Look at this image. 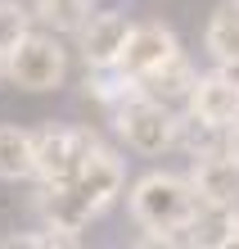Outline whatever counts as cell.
I'll return each instance as SVG.
<instances>
[{
    "instance_id": "obj_1",
    "label": "cell",
    "mask_w": 239,
    "mask_h": 249,
    "mask_svg": "<svg viewBox=\"0 0 239 249\" xmlns=\"http://www.w3.org/2000/svg\"><path fill=\"white\" fill-rule=\"evenodd\" d=\"M199 190H194L190 177H176V172H144V177L131 186L127 195V209L131 217L149 231H172V227H185L194 213H199Z\"/></svg>"
},
{
    "instance_id": "obj_2",
    "label": "cell",
    "mask_w": 239,
    "mask_h": 249,
    "mask_svg": "<svg viewBox=\"0 0 239 249\" xmlns=\"http://www.w3.org/2000/svg\"><path fill=\"white\" fill-rule=\"evenodd\" d=\"M176 113L162 100L136 95L131 105H117V136L127 141V150L136 154H162L176 145Z\"/></svg>"
},
{
    "instance_id": "obj_3",
    "label": "cell",
    "mask_w": 239,
    "mask_h": 249,
    "mask_svg": "<svg viewBox=\"0 0 239 249\" xmlns=\"http://www.w3.org/2000/svg\"><path fill=\"white\" fill-rule=\"evenodd\" d=\"M64 77H68V50L46 32H32L9 54V82L18 91H54L64 86Z\"/></svg>"
},
{
    "instance_id": "obj_4",
    "label": "cell",
    "mask_w": 239,
    "mask_h": 249,
    "mask_svg": "<svg viewBox=\"0 0 239 249\" xmlns=\"http://www.w3.org/2000/svg\"><path fill=\"white\" fill-rule=\"evenodd\" d=\"M91 145H95V136L81 127H41L36 131V177H41V186L72 181Z\"/></svg>"
},
{
    "instance_id": "obj_5",
    "label": "cell",
    "mask_w": 239,
    "mask_h": 249,
    "mask_svg": "<svg viewBox=\"0 0 239 249\" xmlns=\"http://www.w3.org/2000/svg\"><path fill=\"white\" fill-rule=\"evenodd\" d=\"M176 50H181V46H176V32H172L167 23H154V18H149V23H136V27H131L127 50H122V59H117V68H122L127 77L140 82L144 72H154L158 64H167Z\"/></svg>"
},
{
    "instance_id": "obj_6",
    "label": "cell",
    "mask_w": 239,
    "mask_h": 249,
    "mask_svg": "<svg viewBox=\"0 0 239 249\" xmlns=\"http://www.w3.org/2000/svg\"><path fill=\"white\" fill-rule=\"evenodd\" d=\"M122 181H127L122 159H117L113 150H104L99 141L91 145V150H86L81 168H77V177H72V186H77L81 195L95 204V213H104V209H109V204H113L117 195H122Z\"/></svg>"
},
{
    "instance_id": "obj_7",
    "label": "cell",
    "mask_w": 239,
    "mask_h": 249,
    "mask_svg": "<svg viewBox=\"0 0 239 249\" xmlns=\"http://www.w3.org/2000/svg\"><path fill=\"white\" fill-rule=\"evenodd\" d=\"M131 27H136V23H127V14H117V9L91 14V23L77 32L81 36V59H86V68H117Z\"/></svg>"
},
{
    "instance_id": "obj_8",
    "label": "cell",
    "mask_w": 239,
    "mask_h": 249,
    "mask_svg": "<svg viewBox=\"0 0 239 249\" xmlns=\"http://www.w3.org/2000/svg\"><path fill=\"white\" fill-rule=\"evenodd\" d=\"M190 113H199V118L212 123V127H235L239 123V82L226 68L199 77V86H194V95H190Z\"/></svg>"
},
{
    "instance_id": "obj_9",
    "label": "cell",
    "mask_w": 239,
    "mask_h": 249,
    "mask_svg": "<svg viewBox=\"0 0 239 249\" xmlns=\"http://www.w3.org/2000/svg\"><path fill=\"white\" fill-rule=\"evenodd\" d=\"M190 181H194V190H199L203 204H230V209L239 204V163H235L226 150L194 159Z\"/></svg>"
},
{
    "instance_id": "obj_10",
    "label": "cell",
    "mask_w": 239,
    "mask_h": 249,
    "mask_svg": "<svg viewBox=\"0 0 239 249\" xmlns=\"http://www.w3.org/2000/svg\"><path fill=\"white\" fill-rule=\"evenodd\" d=\"M36 209H41V217H46V227H64V231H81V227L95 217V204L86 199L72 181H50V186H41Z\"/></svg>"
},
{
    "instance_id": "obj_11",
    "label": "cell",
    "mask_w": 239,
    "mask_h": 249,
    "mask_svg": "<svg viewBox=\"0 0 239 249\" xmlns=\"http://www.w3.org/2000/svg\"><path fill=\"white\" fill-rule=\"evenodd\" d=\"M194 86H199V72H194V64L176 50L167 64H158L154 72L140 77V95L162 100V105H176V100H190L194 95Z\"/></svg>"
},
{
    "instance_id": "obj_12",
    "label": "cell",
    "mask_w": 239,
    "mask_h": 249,
    "mask_svg": "<svg viewBox=\"0 0 239 249\" xmlns=\"http://www.w3.org/2000/svg\"><path fill=\"white\" fill-rule=\"evenodd\" d=\"M36 177V131L0 127V181H27Z\"/></svg>"
},
{
    "instance_id": "obj_13",
    "label": "cell",
    "mask_w": 239,
    "mask_h": 249,
    "mask_svg": "<svg viewBox=\"0 0 239 249\" xmlns=\"http://www.w3.org/2000/svg\"><path fill=\"white\" fill-rule=\"evenodd\" d=\"M203 46H207V54L217 59V68L239 64V5H221V9H212L207 32H203Z\"/></svg>"
},
{
    "instance_id": "obj_14",
    "label": "cell",
    "mask_w": 239,
    "mask_h": 249,
    "mask_svg": "<svg viewBox=\"0 0 239 249\" xmlns=\"http://www.w3.org/2000/svg\"><path fill=\"white\" fill-rule=\"evenodd\" d=\"M190 231H194V245L203 249L235 245V209L230 204H199V213L190 217Z\"/></svg>"
},
{
    "instance_id": "obj_15",
    "label": "cell",
    "mask_w": 239,
    "mask_h": 249,
    "mask_svg": "<svg viewBox=\"0 0 239 249\" xmlns=\"http://www.w3.org/2000/svg\"><path fill=\"white\" fill-rule=\"evenodd\" d=\"M32 14L50 32H81L91 23V0H32Z\"/></svg>"
},
{
    "instance_id": "obj_16",
    "label": "cell",
    "mask_w": 239,
    "mask_h": 249,
    "mask_svg": "<svg viewBox=\"0 0 239 249\" xmlns=\"http://www.w3.org/2000/svg\"><path fill=\"white\" fill-rule=\"evenodd\" d=\"M32 18L36 14H27L18 0H0V54H14L32 36Z\"/></svg>"
},
{
    "instance_id": "obj_17",
    "label": "cell",
    "mask_w": 239,
    "mask_h": 249,
    "mask_svg": "<svg viewBox=\"0 0 239 249\" xmlns=\"http://www.w3.org/2000/svg\"><path fill=\"white\" fill-rule=\"evenodd\" d=\"M226 154L239 163V123H235V127H226Z\"/></svg>"
},
{
    "instance_id": "obj_18",
    "label": "cell",
    "mask_w": 239,
    "mask_h": 249,
    "mask_svg": "<svg viewBox=\"0 0 239 249\" xmlns=\"http://www.w3.org/2000/svg\"><path fill=\"white\" fill-rule=\"evenodd\" d=\"M9 82V54H0V86Z\"/></svg>"
},
{
    "instance_id": "obj_19",
    "label": "cell",
    "mask_w": 239,
    "mask_h": 249,
    "mask_svg": "<svg viewBox=\"0 0 239 249\" xmlns=\"http://www.w3.org/2000/svg\"><path fill=\"white\" fill-rule=\"evenodd\" d=\"M235 245H239V204H235Z\"/></svg>"
},
{
    "instance_id": "obj_20",
    "label": "cell",
    "mask_w": 239,
    "mask_h": 249,
    "mask_svg": "<svg viewBox=\"0 0 239 249\" xmlns=\"http://www.w3.org/2000/svg\"><path fill=\"white\" fill-rule=\"evenodd\" d=\"M230 5H239V0H230Z\"/></svg>"
}]
</instances>
